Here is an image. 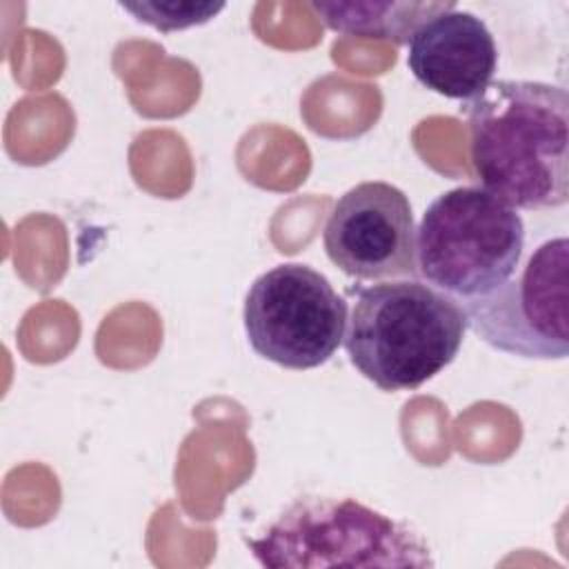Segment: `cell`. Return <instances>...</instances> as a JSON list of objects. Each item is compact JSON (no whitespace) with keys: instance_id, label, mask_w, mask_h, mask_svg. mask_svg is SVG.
Returning a JSON list of instances; mask_svg holds the SVG:
<instances>
[{"instance_id":"8992f818","label":"cell","mask_w":569,"mask_h":569,"mask_svg":"<svg viewBox=\"0 0 569 569\" xmlns=\"http://www.w3.org/2000/svg\"><path fill=\"white\" fill-rule=\"evenodd\" d=\"M467 327L493 347L529 360H562L569 353V240H545L520 273L498 289L458 300Z\"/></svg>"},{"instance_id":"6da1fadb","label":"cell","mask_w":569,"mask_h":569,"mask_svg":"<svg viewBox=\"0 0 569 569\" xmlns=\"http://www.w3.org/2000/svg\"><path fill=\"white\" fill-rule=\"evenodd\" d=\"M469 156L482 189L513 209L569 200V98L558 84L496 80L465 102Z\"/></svg>"},{"instance_id":"3957f363","label":"cell","mask_w":569,"mask_h":569,"mask_svg":"<svg viewBox=\"0 0 569 569\" xmlns=\"http://www.w3.org/2000/svg\"><path fill=\"white\" fill-rule=\"evenodd\" d=\"M522 251V216L482 187L445 191L427 207L416 229V273L456 300L505 284Z\"/></svg>"},{"instance_id":"9c48e42d","label":"cell","mask_w":569,"mask_h":569,"mask_svg":"<svg viewBox=\"0 0 569 569\" xmlns=\"http://www.w3.org/2000/svg\"><path fill=\"white\" fill-rule=\"evenodd\" d=\"M453 2H398V0H351V2H311L322 22L338 33L405 44L413 31L431 16Z\"/></svg>"},{"instance_id":"7a4b0ae2","label":"cell","mask_w":569,"mask_h":569,"mask_svg":"<svg viewBox=\"0 0 569 569\" xmlns=\"http://www.w3.org/2000/svg\"><path fill=\"white\" fill-rule=\"evenodd\" d=\"M465 331L456 298L409 278L358 289L342 342L351 365L378 389L409 391L458 356Z\"/></svg>"},{"instance_id":"30bf717a","label":"cell","mask_w":569,"mask_h":569,"mask_svg":"<svg viewBox=\"0 0 569 569\" xmlns=\"http://www.w3.org/2000/svg\"><path fill=\"white\" fill-rule=\"evenodd\" d=\"M136 20L171 33L189 27H198L216 18L224 2H200V0H140V2H120Z\"/></svg>"},{"instance_id":"ba28073f","label":"cell","mask_w":569,"mask_h":569,"mask_svg":"<svg viewBox=\"0 0 569 569\" xmlns=\"http://www.w3.org/2000/svg\"><path fill=\"white\" fill-rule=\"evenodd\" d=\"M407 67L429 91L467 102L491 82L498 69V49L476 13L451 4L413 31Z\"/></svg>"},{"instance_id":"52a82bcc","label":"cell","mask_w":569,"mask_h":569,"mask_svg":"<svg viewBox=\"0 0 569 569\" xmlns=\"http://www.w3.org/2000/svg\"><path fill=\"white\" fill-rule=\"evenodd\" d=\"M325 251L347 276L382 280L416 273V224L405 191L369 180L345 191L325 224Z\"/></svg>"},{"instance_id":"277c9868","label":"cell","mask_w":569,"mask_h":569,"mask_svg":"<svg viewBox=\"0 0 569 569\" xmlns=\"http://www.w3.org/2000/svg\"><path fill=\"white\" fill-rule=\"evenodd\" d=\"M262 567H433L425 540L353 498L293 500L262 536L249 540Z\"/></svg>"},{"instance_id":"5b68a950","label":"cell","mask_w":569,"mask_h":569,"mask_svg":"<svg viewBox=\"0 0 569 569\" xmlns=\"http://www.w3.org/2000/svg\"><path fill=\"white\" fill-rule=\"evenodd\" d=\"M242 320L258 356L302 371L325 365L342 345L347 302L320 271L284 262L253 280Z\"/></svg>"}]
</instances>
